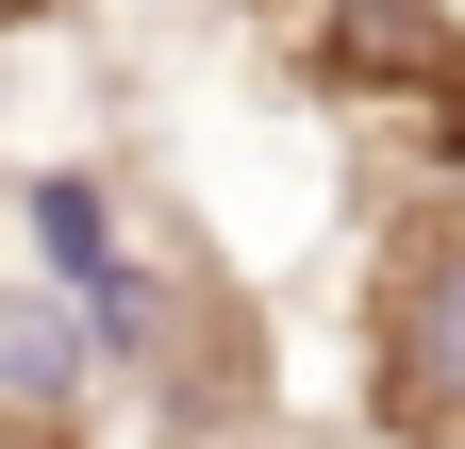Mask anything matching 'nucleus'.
Here are the masks:
<instances>
[{"instance_id":"f257e3e1","label":"nucleus","mask_w":465,"mask_h":449,"mask_svg":"<svg viewBox=\"0 0 465 449\" xmlns=\"http://www.w3.org/2000/svg\"><path fill=\"white\" fill-rule=\"evenodd\" d=\"M250 17L316 100H349V117H382V134L465 166V17L449 0H250Z\"/></svg>"},{"instance_id":"f03ea898","label":"nucleus","mask_w":465,"mask_h":449,"mask_svg":"<svg viewBox=\"0 0 465 449\" xmlns=\"http://www.w3.org/2000/svg\"><path fill=\"white\" fill-rule=\"evenodd\" d=\"M366 400L399 449H465V184L416 200L382 234V300H366Z\"/></svg>"},{"instance_id":"7ed1b4c3","label":"nucleus","mask_w":465,"mask_h":449,"mask_svg":"<svg viewBox=\"0 0 465 449\" xmlns=\"http://www.w3.org/2000/svg\"><path fill=\"white\" fill-rule=\"evenodd\" d=\"M0 17H84V0H0Z\"/></svg>"},{"instance_id":"20e7f679","label":"nucleus","mask_w":465,"mask_h":449,"mask_svg":"<svg viewBox=\"0 0 465 449\" xmlns=\"http://www.w3.org/2000/svg\"><path fill=\"white\" fill-rule=\"evenodd\" d=\"M17 449H67V433H50V416H34V433H17Z\"/></svg>"}]
</instances>
